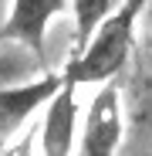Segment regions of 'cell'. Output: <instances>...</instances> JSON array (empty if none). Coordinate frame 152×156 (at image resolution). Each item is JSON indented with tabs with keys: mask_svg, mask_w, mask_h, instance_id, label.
Here are the masks:
<instances>
[{
	"mask_svg": "<svg viewBox=\"0 0 152 156\" xmlns=\"http://www.w3.org/2000/svg\"><path fill=\"white\" fill-rule=\"evenodd\" d=\"M78 88L81 85L64 78V85L44 105V119L37 122L41 156H74V139H78Z\"/></svg>",
	"mask_w": 152,
	"mask_h": 156,
	"instance_id": "obj_4",
	"label": "cell"
},
{
	"mask_svg": "<svg viewBox=\"0 0 152 156\" xmlns=\"http://www.w3.org/2000/svg\"><path fill=\"white\" fill-rule=\"evenodd\" d=\"M68 10V0H10V10L0 24V44H20L31 51L41 71H47V27Z\"/></svg>",
	"mask_w": 152,
	"mask_h": 156,
	"instance_id": "obj_3",
	"label": "cell"
},
{
	"mask_svg": "<svg viewBox=\"0 0 152 156\" xmlns=\"http://www.w3.org/2000/svg\"><path fill=\"white\" fill-rule=\"evenodd\" d=\"M125 139V115H122V85L118 78L98 85L91 105L85 112V126L78 136V156H118Z\"/></svg>",
	"mask_w": 152,
	"mask_h": 156,
	"instance_id": "obj_2",
	"label": "cell"
},
{
	"mask_svg": "<svg viewBox=\"0 0 152 156\" xmlns=\"http://www.w3.org/2000/svg\"><path fill=\"white\" fill-rule=\"evenodd\" d=\"M118 7V0H71V17H74V51L85 48L95 27Z\"/></svg>",
	"mask_w": 152,
	"mask_h": 156,
	"instance_id": "obj_6",
	"label": "cell"
},
{
	"mask_svg": "<svg viewBox=\"0 0 152 156\" xmlns=\"http://www.w3.org/2000/svg\"><path fill=\"white\" fill-rule=\"evenodd\" d=\"M61 85H64L61 71H41V78L24 85H0V139H10L17 129H24L27 119L41 105H47Z\"/></svg>",
	"mask_w": 152,
	"mask_h": 156,
	"instance_id": "obj_5",
	"label": "cell"
},
{
	"mask_svg": "<svg viewBox=\"0 0 152 156\" xmlns=\"http://www.w3.org/2000/svg\"><path fill=\"white\" fill-rule=\"evenodd\" d=\"M34 139H37V126H27L24 129V136H10L0 149V156H34Z\"/></svg>",
	"mask_w": 152,
	"mask_h": 156,
	"instance_id": "obj_7",
	"label": "cell"
},
{
	"mask_svg": "<svg viewBox=\"0 0 152 156\" xmlns=\"http://www.w3.org/2000/svg\"><path fill=\"white\" fill-rule=\"evenodd\" d=\"M20 65L17 61H7V58H0V85H10V78H14V71H17Z\"/></svg>",
	"mask_w": 152,
	"mask_h": 156,
	"instance_id": "obj_8",
	"label": "cell"
},
{
	"mask_svg": "<svg viewBox=\"0 0 152 156\" xmlns=\"http://www.w3.org/2000/svg\"><path fill=\"white\" fill-rule=\"evenodd\" d=\"M149 0H118V7L95 27L85 48H78L64 65V78L74 85H105L125 71L135 48V27Z\"/></svg>",
	"mask_w": 152,
	"mask_h": 156,
	"instance_id": "obj_1",
	"label": "cell"
}]
</instances>
